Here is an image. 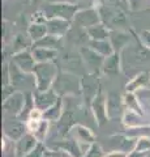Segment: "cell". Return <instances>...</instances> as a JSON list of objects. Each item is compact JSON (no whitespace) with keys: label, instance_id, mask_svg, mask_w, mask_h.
Listing matches in <instances>:
<instances>
[{"label":"cell","instance_id":"cell-20","mask_svg":"<svg viewBox=\"0 0 150 157\" xmlns=\"http://www.w3.org/2000/svg\"><path fill=\"white\" fill-rule=\"evenodd\" d=\"M119 64H120V58L118 52H112L107 58H104L103 62V68L106 72L108 73H115L119 71Z\"/></svg>","mask_w":150,"mask_h":157},{"label":"cell","instance_id":"cell-30","mask_svg":"<svg viewBox=\"0 0 150 157\" xmlns=\"http://www.w3.org/2000/svg\"><path fill=\"white\" fill-rule=\"evenodd\" d=\"M140 39H141L142 45L150 50V30H144L140 34Z\"/></svg>","mask_w":150,"mask_h":157},{"label":"cell","instance_id":"cell-1","mask_svg":"<svg viewBox=\"0 0 150 157\" xmlns=\"http://www.w3.org/2000/svg\"><path fill=\"white\" fill-rule=\"evenodd\" d=\"M34 75V82L38 90H48L54 84L56 77V67L52 62L37 63L35 70L33 72Z\"/></svg>","mask_w":150,"mask_h":157},{"label":"cell","instance_id":"cell-12","mask_svg":"<svg viewBox=\"0 0 150 157\" xmlns=\"http://www.w3.org/2000/svg\"><path fill=\"white\" fill-rule=\"evenodd\" d=\"M72 135H73L75 140L80 144H94L95 136L89 128H86L84 126L77 124L72 130Z\"/></svg>","mask_w":150,"mask_h":157},{"label":"cell","instance_id":"cell-33","mask_svg":"<svg viewBox=\"0 0 150 157\" xmlns=\"http://www.w3.org/2000/svg\"><path fill=\"white\" fill-rule=\"evenodd\" d=\"M43 157H67V156H65V153H63V152L47 151V152H45V156Z\"/></svg>","mask_w":150,"mask_h":157},{"label":"cell","instance_id":"cell-34","mask_svg":"<svg viewBox=\"0 0 150 157\" xmlns=\"http://www.w3.org/2000/svg\"><path fill=\"white\" fill-rule=\"evenodd\" d=\"M146 153H148V152H140L137 149H133L129 155H127V157H145V156H146Z\"/></svg>","mask_w":150,"mask_h":157},{"label":"cell","instance_id":"cell-28","mask_svg":"<svg viewBox=\"0 0 150 157\" xmlns=\"http://www.w3.org/2000/svg\"><path fill=\"white\" fill-rule=\"evenodd\" d=\"M45 148H43V145L41 144V141L37 144V147L31 152H29V153L25 156V157H43L45 156Z\"/></svg>","mask_w":150,"mask_h":157},{"label":"cell","instance_id":"cell-22","mask_svg":"<svg viewBox=\"0 0 150 157\" xmlns=\"http://www.w3.org/2000/svg\"><path fill=\"white\" fill-rule=\"evenodd\" d=\"M60 115H61V101L60 100H57L51 107H48L47 110L43 111V119H46L48 122L59 119Z\"/></svg>","mask_w":150,"mask_h":157},{"label":"cell","instance_id":"cell-26","mask_svg":"<svg viewBox=\"0 0 150 157\" xmlns=\"http://www.w3.org/2000/svg\"><path fill=\"white\" fill-rule=\"evenodd\" d=\"M27 119H34V121H42L43 119V110H41L39 107L34 106L33 109L29 111Z\"/></svg>","mask_w":150,"mask_h":157},{"label":"cell","instance_id":"cell-14","mask_svg":"<svg viewBox=\"0 0 150 157\" xmlns=\"http://www.w3.org/2000/svg\"><path fill=\"white\" fill-rule=\"evenodd\" d=\"M33 56H34L37 63H46V62H52L57 55V51L55 48H48V47H39L34 46L33 48Z\"/></svg>","mask_w":150,"mask_h":157},{"label":"cell","instance_id":"cell-10","mask_svg":"<svg viewBox=\"0 0 150 157\" xmlns=\"http://www.w3.org/2000/svg\"><path fill=\"white\" fill-rule=\"evenodd\" d=\"M150 86V72H140L137 76H134L127 85V92H134L146 89Z\"/></svg>","mask_w":150,"mask_h":157},{"label":"cell","instance_id":"cell-13","mask_svg":"<svg viewBox=\"0 0 150 157\" xmlns=\"http://www.w3.org/2000/svg\"><path fill=\"white\" fill-rule=\"evenodd\" d=\"M25 105V97L21 93H13L12 97H9L8 100L4 102V109L13 114H20Z\"/></svg>","mask_w":150,"mask_h":157},{"label":"cell","instance_id":"cell-27","mask_svg":"<svg viewBox=\"0 0 150 157\" xmlns=\"http://www.w3.org/2000/svg\"><path fill=\"white\" fill-rule=\"evenodd\" d=\"M104 155L102 153V151H101V148L98 145L95 144H91L89 151L85 153V157H103Z\"/></svg>","mask_w":150,"mask_h":157},{"label":"cell","instance_id":"cell-37","mask_svg":"<svg viewBox=\"0 0 150 157\" xmlns=\"http://www.w3.org/2000/svg\"><path fill=\"white\" fill-rule=\"evenodd\" d=\"M148 2H150V0H148Z\"/></svg>","mask_w":150,"mask_h":157},{"label":"cell","instance_id":"cell-19","mask_svg":"<svg viewBox=\"0 0 150 157\" xmlns=\"http://www.w3.org/2000/svg\"><path fill=\"white\" fill-rule=\"evenodd\" d=\"M47 33H48V32H47L46 24L31 22V25L29 26V29H27L29 38H30V41H31L33 43H35V42L39 41V39H42Z\"/></svg>","mask_w":150,"mask_h":157},{"label":"cell","instance_id":"cell-21","mask_svg":"<svg viewBox=\"0 0 150 157\" xmlns=\"http://www.w3.org/2000/svg\"><path fill=\"white\" fill-rule=\"evenodd\" d=\"M60 37H56V36H52V34H46L42 39H39L38 42L34 43V46H39V47H48V48H56L59 47L60 45Z\"/></svg>","mask_w":150,"mask_h":157},{"label":"cell","instance_id":"cell-38","mask_svg":"<svg viewBox=\"0 0 150 157\" xmlns=\"http://www.w3.org/2000/svg\"><path fill=\"white\" fill-rule=\"evenodd\" d=\"M149 89H150V86H149Z\"/></svg>","mask_w":150,"mask_h":157},{"label":"cell","instance_id":"cell-36","mask_svg":"<svg viewBox=\"0 0 150 157\" xmlns=\"http://www.w3.org/2000/svg\"><path fill=\"white\" fill-rule=\"evenodd\" d=\"M106 2H108V3H114V4H118V3H120L122 0H106ZM128 4V3H127Z\"/></svg>","mask_w":150,"mask_h":157},{"label":"cell","instance_id":"cell-29","mask_svg":"<svg viewBox=\"0 0 150 157\" xmlns=\"http://www.w3.org/2000/svg\"><path fill=\"white\" fill-rule=\"evenodd\" d=\"M41 124V121H34V119H27L26 121V127H27V131L34 134V132L38 130V127Z\"/></svg>","mask_w":150,"mask_h":157},{"label":"cell","instance_id":"cell-31","mask_svg":"<svg viewBox=\"0 0 150 157\" xmlns=\"http://www.w3.org/2000/svg\"><path fill=\"white\" fill-rule=\"evenodd\" d=\"M148 0H127L128 6L132 8V9H140Z\"/></svg>","mask_w":150,"mask_h":157},{"label":"cell","instance_id":"cell-8","mask_svg":"<svg viewBox=\"0 0 150 157\" xmlns=\"http://www.w3.org/2000/svg\"><path fill=\"white\" fill-rule=\"evenodd\" d=\"M33 98H34V104L37 107H39L41 110H47L48 107H51L52 105L55 104V102L59 100V98L56 97L55 92H52L51 89L48 90H38V93H35L34 96H33Z\"/></svg>","mask_w":150,"mask_h":157},{"label":"cell","instance_id":"cell-24","mask_svg":"<svg viewBox=\"0 0 150 157\" xmlns=\"http://www.w3.org/2000/svg\"><path fill=\"white\" fill-rule=\"evenodd\" d=\"M134 149H137L140 152H149L150 151V137L144 136L138 137L134 141Z\"/></svg>","mask_w":150,"mask_h":157},{"label":"cell","instance_id":"cell-25","mask_svg":"<svg viewBox=\"0 0 150 157\" xmlns=\"http://www.w3.org/2000/svg\"><path fill=\"white\" fill-rule=\"evenodd\" d=\"M47 131H48V121H46V119H42L41 121V124H39V127H38V130L34 132V135L35 137L39 141H42L43 139L46 137V135H47Z\"/></svg>","mask_w":150,"mask_h":157},{"label":"cell","instance_id":"cell-9","mask_svg":"<svg viewBox=\"0 0 150 157\" xmlns=\"http://www.w3.org/2000/svg\"><path fill=\"white\" fill-rule=\"evenodd\" d=\"M25 130H27V127L20 123L18 121H8L4 123L5 135L12 140H20L21 137L26 134Z\"/></svg>","mask_w":150,"mask_h":157},{"label":"cell","instance_id":"cell-2","mask_svg":"<svg viewBox=\"0 0 150 157\" xmlns=\"http://www.w3.org/2000/svg\"><path fill=\"white\" fill-rule=\"evenodd\" d=\"M45 13L47 18L51 17H60L68 21H73V18L76 16L77 8L76 4H71V3H64V2H48L45 7Z\"/></svg>","mask_w":150,"mask_h":157},{"label":"cell","instance_id":"cell-16","mask_svg":"<svg viewBox=\"0 0 150 157\" xmlns=\"http://www.w3.org/2000/svg\"><path fill=\"white\" fill-rule=\"evenodd\" d=\"M89 47L91 50H94L95 52H98L99 55H102L104 58H107L112 52H115L112 45H111L110 39H99V41H91L89 43Z\"/></svg>","mask_w":150,"mask_h":157},{"label":"cell","instance_id":"cell-6","mask_svg":"<svg viewBox=\"0 0 150 157\" xmlns=\"http://www.w3.org/2000/svg\"><path fill=\"white\" fill-rule=\"evenodd\" d=\"M46 26H47L48 34H52V36H56V37L61 38L69 30L71 21L64 20V18H60V17H51V18H47Z\"/></svg>","mask_w":150,"mask_h":157},{"label":"cell","instance_id":"cell-7","mask_svg":"<svg viewBox=\"0 0 150 157\" xmlns=\"http://www.w3.org/2000/svg\"><path fill=\"white\" fill-rule=\"evenodd\" d=\"M38 143H39V140H38L31 132L25 134L20 140H17V144H16L17 156L18 157H25L29 152H31L35 148Z\"/></svg>","mask_w":150,"mask_h":157},{"label":"cell","instance_id":"cell-32","mask_svg":"<svg viewBox=\"0 0 150 157\" xmlns=\"http://www.w3.org/2000/svg\"><path fill=\"white\" fill-rule=\"evenodd\" d=\"M127 152H123V151H112L110 153L104 155L103 157H127Z\"/></svg>","mask_w":150,"mask_h":157},{"label":"cell","instance_id":"cell-17","mask_svg":"<svg viewBox=\"0 0 150 157\" xmlns=\"http://www.w3.org/2000/svg\"><path fill=\"white\" fill-rule=\"evenodd\" d=\"M86 33L89 36V39L91 41H99V39H108L110 30L103 22H99L97 25L86 29Z\"/></svg>","mask_w":150,"mask_h":157},{"label":"cell","instance_id":"cell-5","mask_svg":"<svg viewBox=\"0 0 150 157\" xmlns=\"http://www.w3.org/2000/svg\"><path fill=\"white\" fill-rule=\"evenodd\" d=\"M13 63L20 68L21 71L26 72V73H33L35 70V66H37V62H35L34 56H33V52L25 50V48L14 54Z\"/></svg>","mask_w":150,"mask_h":157},{"label":"cell","instance_id":"cell-18","mask_svg":"<svg viewBox=\"0 0 150 157\" xmlns=\"http://www.w3.org/2000/svg\"><path fill=\"white\" fill-rule=\"evenodd\" d=\"M123 104L125 106V110H132L140 113V114H144V109L134 92H127V94L123 97Z\"/></svg>","mask_w":150,"mask_h":157},{"label":"cell","instance_id":"cell-3","mask_svg":"<svg viewBox=\"0 0 150 157\" xmlns=\"http://www.w3.org/2000/svg\"><path fill=\"white\" fill-rule=\"evenodd\" d=\"M99 14L101 21L107 28H122L125 25V14L120 7H112V6H99Z\"/></svg>","mask_w":150,"mask_h":157},{"label":"cell","instance_id":"cell-23","mask_svg":"<svg viewBox=\"0 0 150 157\" xmlns=\"http://www.w3.org/2000/svg\"><path fill=\"white\" fill-rule=\"evenodd\" d=\"M127 136L128 137H133V139H138V137H144V136L150 137V126L145 124V126H141V127L128 128L127 130Z\"/></svg>","mask_w":150,"mask_h":157},{"label":"cell","instance_id":"cell-4","mask_svg":"<svg viewBox=\"0 0 150 157\" xmlns=\"http://www.w3.org/2000/svg\"><path fill=\"white\" fill-rule=\"evenodd\" d=\"M73 21L77 26L89 29L91 26L97 25V24L102 22L101 21V14L98 7H90V8H84L79 9L73 18Z\"/></svg>","mask_w":150,"mask_h":157},{"label":"cell","instance_id":"cell-11","mask_svg":"<svg viewBox=\"0 0 150 157\" xmlns=\"http://www.w3.org/2000/svg\"><path fill=\"white\" fill-rule=\"evenodd\" d=\"M123 123L128 128H133V127H141L148 124V122L144 114H140V113L132 110H125L123 114Z\"/></svg>","mask_w":150,"mask_h":157},{"label":"cell","instance_id":"cell-15","mask_svg":"<svg viewBox=\"0 0 150 157\" xmlns=\"http://www.w3.org/2000/svg\"><path fill=\"white\" fill-rule=\"evenodd\" d=\"M108 39H110L111 45H112V47H114L115 52H118V51L122 50V48L127 47V43L130 41L128 34L122 32V30H111Z\"/></svg>","mask_w":150,"mask_h":157},{"label":"cell","instance_id":"cell-35","mask_svg":"<svg viewBox=\"0 0 150 157\" xmlns=\"http://www.w3.org/2000/svg\"><path fill=\"white\" fill-rule=\"evenodd\" d=\"M48 2H64V3H71V4H77L81 0H48Z\"/></svg>","mask_w":150,"mask_h":157}]
</instances>
